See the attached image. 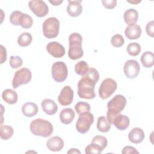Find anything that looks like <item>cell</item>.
Listing matches in <instances>:
<instances>
[{"label": "cell", "mask_w": 154, "mask_h": 154, "mask_svg": "<svg viewBox=\"0 0 154 154\" xmlns=\"http://www.w3.org/2000/svg\"><path fill=\"white\" fill-rule=\"evenodd\" d=\"M23 64L22 59L19 56H11L10 58V65L13 69H17Z\"/></svg>", "instance_id": "obj_36"}, {"label": "cell", "mask_w": 154, "mask_h": 154, "mask_svg": "<svg viewBox=\"0 0 154 154\" xmlns=\"http://www.w3.org/2000/svg\"><path fill=\"white\" fill-rule=\"evenodd\" d=\"M75 116V113L72 108H64L60 113V120L62 123L69 125L72 122Z\"/></svg>", "instance_id": "obj_20"}, {"label": "cell", "mask_w": 154, "mask_h": 154, "mask_svg": "<svg viewBox=\"0 0 154 154\" xmlns=\"http://www.w3.org/2000/svg\"><path fill=\"white\" fill-rule=\"evenodd\" d=\"M63 2V0H60V1H57V0H53V1H49V2L53 5H55V6H57V5H59L60 4H61L62 2Z\"/></svg>", "instance_id": "obj_41"}, {"label": "cell", "mask_w": 154, "mask_h": 154, "mask_svg": "<svg viewBox=\"0 0 154 154\" xmlns=\"http://www.w3.org/2000/svg\"><path fill=\"white\" fill-rule=\"evenodd\" d=\"M141 62L146 68H150L154 64V55L151 51H146L141 56Z\"/></svg>", "instance_id": "obj_24"}, {"label": "cell", "mask_w": 154, "mask_h": 154, "mask_svg": "<svg viewBox=\"0 0 154 154\" xmlns=\"http://www.w3.org/2000/svg\"><path fill=\"white\" fill-rule=\"evenodd\" d=\"M51 72L54 81L57 82H61L64 81L67 77V67L63 61H56L52 66Z\"/></svg>", "instance_id": "obj_8"}, {"label": "cell", "mask_w": 154, "mask_h": 154, "mask_svg": "<svg viewBox=\"0 0 154 154\" xmlns=\"http://www.w3.org/2000/svg\"><path fill=\"white\" fill-rule=\"evenodd\" d=\"M0 57H1V61L0 63L2 64L7 60V51L3 45L0 46Z\"/></svg>", "instance_id": "obj_39"}, {"label": "cell", "mask_w": 154, "mask_h": 154, "mask_svg": "<svg viewBox=\"0 0 154 154\" xmlns=\"http://www.w3.org/2000/svg\"><path fill=\"white\" fill-rule=\"evenodd\" d=\"M125 40L123 37L120 34H115L114 35L111 39V45L116 48H120L124 44Z\"/></svg>", "instance_id": "obj_34"}, {"label": "cell", "mask_w": 154, "mask_h": 154, "mask_svg": "<svg viewBox=\"0 0 154 154\" xmlns=\"http://www.w3.org/2000/svg\"><path fill=\"white\" fill-rule=\"evenodd\" d=\"M73 99V91L69 85L64 86L61 90L58 97V100L63 106L69 105Z\"/></svg>", "instance_id": "obj_12"}, {"label": "cell", "mask_w": 154, "mask_h": 154, "mask_svg": "<svg viewBox=\"0 0 154 154\" xmlns=\"http://www.w3.org/2000/svg\"><path fill=\"white\" fill-rule=\"evenodd\" d=\"M126 103V99L121 94L116 95L108 102L106 118L109 122L114 116L120 114L125 108Z\"/></svg>", "instance_id": "obj_4"}, {"label": "cell", "mask_w": 154, "mask_h": 154, "mask_svg": "<svg viewBox=\"0 0 154 154\" xmlns=\"http://www.w3.org/2000/svg\"><path fill=\"white\" fill-rule=\"evenodd\" d=\"M91 143L100 146L103 149L106 148L108 144L107 139L105 137L101 135H96L91 140Z\"/></svg>", "instance_id": "obj_35"}, {"label": "cell", "mask_w": 154, "mask_h": 154, "mask_svg": "<svg viewBox=\"0 0 154 154\" xmlns=\"http://www.w3.org/2000/svg\"><path fill=\"white\" fill-rule=\"evenodd\" d=\"M111 123L106 117L100 116L97 119V129L101 132H107L111 128Z\"/></svg>", "instance_id": "obj_25"}, {"label": "cell", "mask_w": 154, "mask_h": 154, "mask_svg": "<svg viewBox=\"0 0 154 154\" xmlns=\"http://www.w3.org/2000/svg\"><path fill=\"white\" fill-rule=\"evenodd\" d=\"M141 28L138 25H128L125 30V34L126 37L129 40L138 39L141 35Z\"/></svg>", "instance_id": "obj_17"}, {"label": "cell", "mask_w": 154, "mask_h": 154, "mask_svg": "<svg viewBox=\"0 0 154 154\" xmlns=\"http://www.w3.org/2000/svg\"><path fill=\"white\" fill-rule=\"evenodd\" d=\"M69 48L68 55L70 59L76 60L81 58L84 55L82 48V37L78 32H73L69 37Z\"/></svg>", "instance_id": "obj_3"}, {"label": "cell", "mask_w": 154, "mask_h": 154, "mask_svg": "<svg viewBox=\"0 0 154 154\" xmlns=\"http://www.w3.org/2000/svg\"><path fill=\"white\" fill-rule=\"evenodd\" d=\"M117 84L112 78H106L101 83L99 88V94L101 99H106L109 97L117 90Z\"/></svg>", "instance_id": "obj_7"}, {"label": "cell", "mask_w": 154, "mask_h": 154, "mask_svg": "<svg viewBox=\"0 0 154 154\" xmlns=\"http://www.w3.org/2000/svg\"><path fill=\"white\" fill-rule=\"evenodd\" d=\"M30 131L34 135L42 137H48L53 132L54 128L51 122L42 119H36L30 123Z\"/></svg>", "instance_id": "obj_2"}, {"label": "cell", "mask_w": 154, "mask_h": 154, "mask_svg": "<svg viewBox=\"0 0 154 154\" xmlns=\"http://www.w3.org/2000/svg\"><path fill=\"white\" fill-rule=\"evenodd\" d=\"M2 97L6 103L10 105L16 103L18 100L17 93L14 90L10 88L3 91L2 93Z\"/></svg>", "instance_id": "obj_23"}, {"label": "cell", "mask_w": 154, "mask_h": 154, "mask_svg": "<svg viewBox=\"0 0 154 154\" xmlns=\"http://www.w3.org/2000/svg\"><path fill=\"white\" fill-rule=\"evenodd\" d=\"M129 140L134 144L141 143L144 138V132L141 128L136 127L133 128L128 134Z\"/></svg>", "instance_id": "obj_18"}, {"label": "cell", "mask_w": 154, "mask_h": 154, "mask_svg": "<svg viewBox=\"0 0 154 154\" xmlns=\"http://www.w3.org/2000/svg\"><path fill=\"white\" fill-rule=\"evenodd\" d=\"M38 111V108L37 105L33 102H26L22 106V112L23 114L27 117H31L35 116Z\"/></svg>", "instance_id": "obj_22"}, {"label": "cell", "mask_w": 154, "mask_h": 154, "mask_svg": "<svg viewBox=\"0 0 154 154\" xmlns=\"http://www.w3.org/2000/svg\"><path fill=\"white\" fill-rule=\"evenodd\" d=\"M122 153L123 154H126V153H139L138 151L137 150V149L132 146H127L123 148Z\"/></svg>", "instance_id": "obj_40"}, {"label": "cell", "mask_w": 154, "mask_h": 154, "mask_svg": "<svg viewBox=\"0 0 154 154\" xmlns=\"http://www.w3.org/2000/svg\"><path fill=\"white\" fill-rule=\"evenodd\" d=\"M32 78V73L27 68H22L16 72L12 81V86L14 89L22 84H26Z\"/></svg>", "instance_id": "obj_9"}, {"label": "cell", "mask_w": 154, "mask_h": 154, "mask_svg": "<svg viewBox=\"0 0 154 154\" xmlns=\"http://www.w3.org/2000/svg\"><path fill=\"white\" fill-rule=\"evenodd\" d=\"M81 0L68 1L69 4L67 7V12L72 17L79 16L82 11Z\"/></svg>", "instance_id": "obj_15"}, {"label": "cell", "mask_w": 154, "mask_h": 154, "mask_svg": "<svg viewBox=\"0 0 154 154\" xmlns=\"http://www.w3.org/2000/svg\"><path fill=\"white\" fill-rule=\"evenodd\" d=\"M110 123L113 124L119 130L124 131L129 127L130 124V120L128 116L119 114L112 118Z\"/></svg>", "instance_id": "obj_14"}, {"label": "cell", "mask_w": 154, "mask_h": 154, "mask_svg": "<svg viewBox=\"0 0 154 154\" xmlns=\"http://www.w3.org/2000/svg\"><path fill=\"white\" fill-rule=\"evenodd\" d=\"M127 52L131 56H137L141 51V46L138 43L132 42L129 43L126 48Z\"/></svg>", "instance_id": "obj_29"}, {"label": "cell", "mask_w": 154, "mask_h": 154, "mask_svg": "<svg viewBox=\"0 0 154 154\" xmlns=\"http://www.w3.org/2000/svg\"><path fill=\"white\" fill-rule=\"evenodd\" d=\"M33 24V20L32 17L28 14L23 13L20 21V25L23 28H30Z\"/></svg>", "instance_id": "obj_30"}, {"label": "cell", "mask_w": 154, "mask_h": 154, "mask_svg": "<svg viewBox=\"0 0 154 154\" xmlns=\"http://www.w3.org/2000/svg\"><path fill=\"white\" fill-rule=\"evenodd\" d=\"M146 31L148 35L151 37L154 36V21L151 20L149 22L146 26Z\"/></svg>", "instance_id": "obj_37"}, {"label": "cell", "mask_w": 154, "mask_h": 154, "mask_svg": "<svg viewBox=\"0 0 154 154\" xmlns=\"http://www.w3.org/2000/svg\"><path fill=\"white\" fill-rule=\"evenodd\" d=\"M94 122V116L90 112H85L79 114L76 123V129L81 134L87 133Z\"/></svg>", "instance_id": "obj_6"}, {"label": "cell", "mask_w": 154, "mask_h": 154, "mask_svg": "<svg viewBox=\"0 0 154 154\" xmlns=\"http://www.w3.org/2000/svg\"><path fill=\"white\" fill-rule=\"evenodd\" d=\"M75 109L78 114L85 112H90V105L88 103L85 102H78L75 105Z\"/></svg>", "instance_id": "obj_31"}, {"label": "cell", "mask_w": 154, "mask_h": 154, "mask_svg": "<svg viewBox=\"0 0 154 154\" xmlns=\"http://www.w3.org/2000/svg\"><path fill=\"white\" fill-rule=\"evenodd\" d=\"M48 52L55 58H61L65 55L64 47L57 42H51L46 45Z\"/></svg>", "instance_id": "obj_13"}, {"label": "cell", "mask_w": 154, "mask_h": 154, "mask_svg": "<svg viewBox=\"0 0 154 154\" xmlns=\"http://www.w3.org/2000/svg\"><path fill=\"white\" fill-rule=\"evenodd\" d=\"M103 149L99 145L91 143V144H88L85 149V152L86 154H99L101 153L103 151Z\"/></svg>", "instance_id": "obj_32"}, {"label": "cell", "mask_w": 154, "mask_h": 154, "mask_svg": "<svg viewBox=\"0 0 154 154\" xmlns=\"http://www.w3.org/2000/svg\"><path fill=\"white\" fill-rule=\"evenodd\" d=\"M102 3L107 9H112L117 5L116 0H102Z\"/></svg>", "instance_id": "obj_38"}, {"label": "cell", "mask_w": 154, "mask_h": 154, "mask_svg": "<svg viewBox=\"0 0 154 154\" xmlns=\"http://www.w3.org/2000/svg\"><path fill=\"white\" fill-rule=\"evenodd\" d=\"M138 18V11L134 8H129L125 11L123 14L125 22L128 25L136 24Z\"/></svg>", "instance_id": "obj_21"}, {"label": "cell", "mask_w": 154, "mask_h": 154, "mask_svg": "<svg viewBox=\"0 0 154 154\" xmlns=\"http://www.w3.org/2000/svg\"><path fill=\"white\" fill-rule=\"evenodd\" d=\"M32 40V37L29 32H23L17 38V43L22 47L29 45Z\"/></svg>", "instance_id": "obj_26"}, {"label": "cell", "mask_w": 154, "mask_h": 154, "mask_svg": "<svg viewBox=\"0 0 154 154\" xmlns=\"http://www.w3.org/2000/svg\"><path fill=\"white\" fill-rule=\"evenodd\" d=\"M41 105L43 111L48 115H53L57 112L58 106L57 103L52 99H44L42 102Z\"/></svg>", "instance_id": "obj_19"}, {"label": "cell", "mask_w": 154, "mask_h": 154, "mask_svg": "<svg viewBox=\"0 0 154 154\" xmlns=\"http://www.w3.org/2000/svg\"><path fill=\"white\" fill-rule=\"evenodd\" d=\"M140 70V66L138 62L135 60H129L126 61L123 66V72L126 78L134 79L136 78Z\"/></svg>", "instance_id": "obj_11"}, {"label": "cell", "mask_w": 154, "mask_h": 154, "mask_svg": "<svg viewBox=\"0 0 154 154\" xmlns=\"http://www.w3.org/2000/svg\"><path fill=\"white\" fill-rule=\"evenodd\" d=\"M67 153H81V152L77 149L73 148V149H70L67 152Z\"/></svg>", "instance_id": "obj_42"}, {"label": "cell", "mask_w": 154, "mask_h": 154, "mask_svg": "<svg viewBox=\"0 0 154 154\" xmlns=\"http://www.w3.org/2000/svg\"><path fill=\"white\" fill-rule=\"evenodd\" d=\"M89 67L85 61H80L75 66V71L78 75L84 76L88 70Z\"/></svg>", "instance_id": "obj_28"}, {"label": "cell", "mask_w": 154, "mask_h": 154, "mask_svg": "<svg viewBox=\"0 0 154 154\" xmlns=\"http://www.w3.org/2000/svg\"><path fill=\"white\" fill-rule=\"evenodd\" d=\"M99 79V73L94 68H89L88 72L78 83V94L79 97L92 99L96 97L94 88Z\"/></svg>", "instance_id": "obj_1"}, {"label": "cell", "mask_w": 154, "mask_h": 154, "mask_svg": "<svg viewBox=\"0 0 154 154\" xmlns=\"http://www.w3.org/2000/svg\"><path fill=\"white\" fill-rule=\"evenodd\" d=\"M141 0H138V1H128V2L129 3H131V4H138L140 2H141Z\"/></svg>", "instance_id": "obj_43"}, {"label": "cell", "mask_w": 154, "mask_h": 154, "mask_svg": "<svg viewBox=\"0 0 154 154\" xmlns=\"http://www.w3.org/2000/svg\"><path fill=\"white\" fill-rule=\"evenodd\" d=\"M23 13L20 11H13L10 16V22L13 25H20V21Z\"/></svg>", "instance_id": "obj_33"}, {"label": "cell", "mask_w": 154, "mask_h": 154, "mask_svg": "<svg viewBox=\"0 0 154 154\" xmlns=\"http://www.w3.org/2000/svg\"><path fill=\"white\" fill-rule=\"evenodd\" d=\"M13 132L14 129L10 126L1 125L0 127V136L2 140H8L13 136Z\"/></svg>", "instance_id": "obj_27"}, {"label": "cell", "mask_w": 154, "mask_h": 154, "mask_svg": "<svg viewBox=\"0 0 154 154\" xmlns=\"http://www.w3.org/2000/svg\"><path fill=\"white\" fill-rule=\"evenodd\" d=\"M28 7L31 11L38 17L46 16L49 12L48 5L42 0H32L29 1Z\"/></svg>", "instance_id": "obj_10"}, {"label": "cell", "mask_w": 154, "mask_h": 154, "mask_svg": "<svg viewBox=\"0 0 154 154\" xmlns=\"http://www.w3.org/2000/svg\"><path fill=\"white\" fill-rule=\"evenodd\" d=\"M43 33L45 37L53 38L58 36L60 30V21L56 17L46 19L42 25Z\"/></svg>", "instance_id": "obj_5"}, {"label": "cell", "mask_w": 154, "mask_h": 154, "mask_svg": "<svg viewBox=\"0 0 154 154\" xmlns=\"http://www.w3.org/2000/svg\"><path fill=\"white\" fill-rule=\"evenodd\" d=\"M64 141L61 138L55 136L50 138L46 142V146L51 151L58 152L64 147Z\"/></svg>", "instance_id": "obj_16"}]
</instances>
